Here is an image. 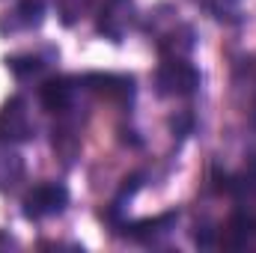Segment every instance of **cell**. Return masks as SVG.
I'll return each mask as SVG.
<instances>
[{
  "label": "cell",
  "mask_w": 256,
  "mask_h": 253,
  "mask_svg": "<svg viewBox=\"0 0 256 253\" xmlns=\"http://www.w3.org/2000/svg\"><path fill=\"white\" fill-rule=\"evenodd\" d=\"M6 66H9L18 78H27V74H36L45 63H42L39 57H12V60H6Z\"/></svg>",
  "instance_id": "10"
},
{
  "label": "cell",
  "mask_w": 256,
  "mask_h": 253,
  "mask_svg": "<svg viewBox=\"0 0 256 253\" xmlns=\"http://www.w3.org/2000/svg\"><path fill=\"white\" fill-rule=\"evenodd\" d=\"M248 230H250V220H248L244 214H236V218L230 220V236H232V238H226V244H230V248H242V244L248 242Z\"/></svg>",
  "instance_id": "9"
},
{
  "label": "cell",
  "mask_w": 256,
  "mask_h": 253,
  "mask_svg": "<svg viewBox=\"0 0 256 253\" xmlns=\"http://www.w3.org/2000/svg\"><path fill=\"white\" fill-rule=\"evenodd\" d=\"M33 137V122L24 98H9L0 108V143H24Z\"/></svg>",
  "instance_id": "3"
},
{
  "label": "cell",
  "mask_w": 256,
  "mask_h": 253,
  "mask_svg": "<svg viewBox=\"0 0 256 253\" xmlns=\"http://www.w3.org/2000/svg\"><path fill=\"white\" fill-rule=\"evenodd\" d=\"M84 84L90 92L110 104H131L134 98V80L128 74H86Z\"/></svg>",
  "instance_id": "4"
},
{
  "label": "cell",
  "mask_w": 256,
  "mask_h": 253,
  "mask_svg": "<svg viewBox=\"0 0 256 253\" xmlns=\"http://www.w3.org/2000/svg\"><path fill=\"white\" fill-rule=\"evenodd\" d=\"M131 15H134L131 0H108L102 6V15H98V33L120 42L126 36V30L131 27Z\"/></svg>",
  "instance_id": "5"
},
{
  "label": "cell",
  "mask_w": 256,
  "mask_h": 253,
  "mask_svg": "<svg viewBox=\"0 0 256 253\" xmlns=\"http://www.w3.org/2000/svg\"><path fill=\"white\" fill-rule=\"evenodd\" d=\"M72 98H74V86L68 78H51L42 90H39V102L45 110L51 114H66L72 108Z\"/></svg>",
  "instance_id": "6"
},
{
  "label": "cell",
  "mask_w": 256,
  "mask_h": 253,
  "mask_svg": "<svg viewBox=\"0 0 256 253\" xmlns=\"http://www.w3.org/2000/svg\"><path fill=\"white\" fill-rule=\"evenodd\" d=\"M155 86H158V96L164 98H185L196 92L200 72L185 60H167L155 72Z\"/></svg>",
  "instance_id": "1"
},
{
  "label": "cell",
  "mask_w": 256,
  "mask_h": 253,
  "mask_svg": "<svg viewBox=\"0 0 256 253\" xmlns=\"http://www.w3.org/2000/svg\"><path fill=\"white\" fill-rule=\"evenodd\" d=\"M173 224H176V214H173V212L158 214V218H143V220H137V224H128L126 236L134 238V242H155V238L167 236Z\"/></svg>",
  "instance_id": "7"
},
{
  "label": "cell",
  "mask_w": 256,
  "mask_h": 253,
  "mask_svg": "<svg viewBox=\"0 0 256 253\" xmlns=\"http://www.w3.org/2000/svg\"><path fill=\"white\" fill-rule=\"evenodd\" d=\"M54 6H57L60 21H63L66 27H72V24H78L96 6V0H54Z\"/></svg>",
  "instance_id": "8"
},
{
  "label": "cell",
  "mask_w": 256,
  "mask_h": 253,
  "mask_svg": "<svg viewBox=\"0 0 256 253\" xmlns=\"http://www.w3.org/2000/svg\"><path fill=\"white\" fill-rule=\"evenodd\" d=\"M68 202V190L60 182H45V185H36L33 190H27L24 196V214L30 220H42V218H54L60 214Z\"/></svg>",
  "instance_id": "2"
}]
</instances>
